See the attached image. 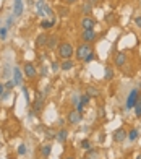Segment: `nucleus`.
<instances>
[{"instance_id":"obj_35","label":"nucleus","mask_w":141,"mask_h":159,"mask_svg":"<svg viewBox=\"0 0 141 159\" xmlns=\"http://www.w3.org/2000/svg\"><path fill=\"white\" fill-rule=\"evenodd\" d=\"M51 70L52 71H59L60 70V63L59 62H51Z\"/></svg>"},{"instance_id":"obj_45","label":"nucleus","mask_w":141,"mask_h":159,"mask_svg":"<svg viewBox=\"0 0 141 159\" xmlns=\"http://www.w3.org/2000/svg\"><path fill=\"white\" fill-rule=\"evenodd\" d=\"M83 159H97V157H96V156H88V154H86Z\"/></svg>"},{"instance_id":"obj_5","label":"nucleus","mask_w":141,"mask_h":159,"mask_svg":"<svg viewBox=\"0 0 141 159\" xmlns=\"http://www.w3.org/2000/svg\"><path fill=\"white\" fill-rule=\"evenodd\" d=\"M81 119H83V114H81V112H78L76 109L70 111V112H68V115H67V122H68L70 125H78L80 122H81Z\"/></svg>"},{"instance_id":"obj_40","label":"nucleus","mask_w":141,"mask_h":159,"mask_svg":"<svg viewBox=\"0 0 141 159\" xmlns=\"http://www.w3.org/2000/svg\"><path fill=\"white\" fill-rule=\"evenodd\" d=\"M41 75H42V76L47 75V67H44V65H41Z\"/></svg>"},{"instance_id":"obj_22","label":"nucleus","mask_w":141,"mask_h":159,"mask_svg":"<svg viewBox=\"0 0 141 159\" xmlns=\"http://www.w3.org/2000/svg\"><path fill=\"white\" fill-rule=\"evenodd\" d=\"M138 135H139L138 130H136V128H131L130 132H128V136H126V138H128L130 141H135V140L138 138Z\"/></svg>"},{"instance_id":"obj_42","label":"nucleus","mask_w":141,"mask_h":159,"mask_svg":"<svg viewBox=\"0 0 141 159\" xmlns=\"http://www.w3.org/2000/svg\"><path fill=\"white\" fill-rule=\"evenodd\" d=\"M10 93H11V91H7V89H5V93H3V96H2V99H0V101H5L7 98L10 96Z\"/></svg>"},{"instance_id":"obj_17","label":"nucleus","mask_w":141,"mask_h":159,"mask_svg":"<svg viewBox=\"0 0 141 159\" xmlns=\"http://www.w3.org/2000/svg\"><path fill=\"white\" fill-rule=\"evenodd\" d=\"M59 36H49V41H47V47L49 49H55V47H59Z\"/></svg>"},{"instance_id":"obj_27","label":"nucleus","mask_w":141,"mask_h":159,"mask_svg":"<svg viewBox=\"0 0 141 159\" xmlns=\"http://www.w3.org/2000/svg\"><path fill=\"white\" fill-rule=\"evenodd\" d=\"M8 30H10L8 26H2V28H0V39H2V41H5V39H7V34H8Z\"/></svg>"},{"instance_id":"obj_23","label":"nucleus","mask_w":141,"mask_h":159,"mask_svg":"<svg viewBox=\"0 0 141 159\" xmlns=\"http://www.w3.org/2000/svg\"><path fill=\"white\" fill-rule=\"evenodd\" d=\"M135 115H136L138 119H141V94H139L136 104H135Z\"/></svg>"},{"instance_id":"obj_46","label":"nucleus","mask_w":141,"mask_h":159,"mask_svg":"<svg viewBox=\"0 0 141 159\" xmlns=\"http://www.w3.org/2000/svg\"><path fill=\"white\" fill-rule=\"evenodd\" d=\"M88 2H89L91 5H96V3H97V0H88Z\"/></svg>"},{"instance_id":"obj_28","label":"nucleus","mask_w":141,"mask_h":159,"mask_svg":"<svg viewBox=\"0 0 141 159\" xmlns=\"http://www.w3.org/2000/svg\"><path fill=\"white\" fill-rule=\"evenodd\" d=\"M91 99H93L91 96H88V94H83V96H81V99H80V104H81V106H88V104L91 102Z\"/></svg>"},{"instance_id":"obj_13","label":"nucleus","mask_w":141,"mask_h":159,"mask_svg":"<svg viewBox=\"0 0 141 159\" xmlns=\"http://www.w3.org/2000/svg\"><path fill=\"white\" fill-rule=\"evenodd\" d=\"M114 62H115V67H117V68L125 67V63H126V54H125V52H118V54L114 57Z\"/></svg>"},{"instance_id":"obj_37","label":"nucleus","mask_w":141,"mask_h":159,"mask_svg":"<svg viewBox=\"0 0 141 159\" xmlns=\"http://www.w3.org/2000/svg\"><path fill=\"white\" fill-rule=\"evenodd\" d=\"M13 23H15V18H13V16H8V18H7V25H5V26L11 28V26H13Z\"/></svg>"},{"instance_id":"obj_24","label":"nucleus","mask_w":141,"mask_h":159,"mask_svg":"<svg viewBox=\"0 0 141 159\" xmlns=\"http://www.w3.org/2000/svg\"><path fill=\"white\" fill-rule=\"evenodd\" d=\"M104 80H107V81L114 80V70H112L110 67H105V75H104Z\"/></svg>"},{"instance_id":"obj_21","label":"nucleus","mask_w":141,"mask_h":159,"mask_svg":"<svg viewBox=\"0 0 141 159\" xmlns=\"http://www.w3.org/2000/svg\"><path fill=\"white\" fill-rule=\"evenodd\" d=\"M55 25V20L52 18V20H42L41 21V28L42 30H49V28H52Z\"/></svg>"},{"instance_id":"obj_19","label":"nucleus","mask_w":141,"mask_h":159,"mask_svg":"<svg viewBox=\"0 0 141 159\" xmlns=\"http://www.w3.org/2000/svg\"><path fill=\"white\" fill-rule=\"evenodd\" d=\"M91 11H93V5H91L88 0H86V2L83 3V7H81V13H83L84 16H89V15H91Z\"/></svg>"},{"instance_id":"obj_20","label":"nucleus","mask_w":141,"mask_h":159,"mask_svg":"<svg viewBox=\"0 0 141 159\" xmlns=\"http://www.w3.org/2000/svg\"><path fill=\"white\" fill-rule=\"evenodd\" d=\"M44 7H46V2H44V0H37V2H36V11H37L39 16H46Z\"/></svg>"},{"instance_id":"obj_32","label":"nucleus","mask_w":141,"mask_h":159,"mask_svg":"<svg viewBox=\"0 0 141 159\" xmlns=\"http://www.w3.org/2000/svg\"><path fill=\"white\" fill-rule=\"evenodd\" d=\"M93 60H94V50H91V52H89L86 57H84V60H83V62H84V63H91Z\"/></svg>"},{"instance_id":"obj_10","label":"nucleus","mask_w":141,"mask_h":159,"mask_svg":"<svg viewBox=\"0 0 141 159\" xmlns=\"http://www.w3.org/2000/svg\"><path fill=\"white\" fill-rule=\"evenodd\" d=\"M39 151H41V156L44 157V159H49V157H51V153H52V144H51V141L42 143Z\"/></svg>"},{"instance_id":"obj_16","label":"nucleus","mask_w":141,"mask_h":159,"mask_svg":"<svg viewBox=\"0 0 141 159\" xmlns=\"http://www.w3.org/2000/svg\"><path fill=\"white\" fill-rule=\"evenodd\" d=\"M101 93H102V91H101L99 88H96V86H88V88H86V94L91 96V98H99Z\"/></svg>"},{"instance_id":"obj_33","label":"nucleus","mask_w":141,"mask_h":159,"mask_svg":"<svg viewBox=\"0 0 141 159\" xmlns=\"http://www.w3.org/2000/svg\"><path fill=\"white\" fill-rule=\"evenodd\" d=\"M3 84H5V89H7V91H11V89H13V88H15V86H16V84H15V81H13V80H8V81H7V83H3Z\"/></svg>"},{"instance_id":"obj_25","label":"nucleus","mask_w":141,"mask_h":159,"mask_svg":"<svg viewBox=\"0 0 141 159\" xmlns=\"http://www.w3.org/2000/svg\"><path fill=\"white\" fill-rule=\"evenodd\" d=\"M57 11H59V15H60L62 18L70 15V10H68V7H59V8H57Z\"/></svg>"},{"instance_id":"obj_39","label":"nucleus","mask_w":141,"mask_h":159,"mask_svg":"<svg viewBox=\"0 0 141 159\" xmlns=\"http://www.w3.org/2000/svg\"><path fill=\"white\" fill-rule=\"evenodd\" d=\"M135 25H136V28H141V15L135 18Z\"/></svg>"},{"instance_id":"obj_3","label":"nucleus","mask_w":141,"mask_h":159,"mask_svg":"<svg viewBox=\"0 0 141 159\" xmlns=\"http://www.w3.org/2000/svg\"><path fill=\"white\" fill-rule=\"evenodd\" d=\"M44 102H46V94L42 91H39V94L36 96V99H34V102H31V106H33V111L36 112V114H39L42 109H44Z\"/></svg>"},{"instance_id":"obj_44","label":"nucleus","mask_w":141,"mask_h":159,"mask_svg":"<svg viewBox=\"0 0 141 159\" xmlns=\"http://www.w3.org/2000/svg\"><path fill=\"white\" fill-rule=\"evenodd\" d=\"M65 2H67V5H73V3L78 2V0H65Z\"/></svg>"},{"instance_id":"obj_18","label":"nucleus","mask_w":141,"mask_h":159,"mask_svg":"<svg viewBox=\"0 0 141 159\" xmlns=\"http://www.w3.org/2000/svg\"><path fill=\"white\" fill-rule=\"evenodd\" d=\"M75 67V62L70 59V60H62V63H60V70H63V71H68V70H72Z\"/></svg>"},{"instance_id":"obj_9","label":"nucleus","mask_w":141,"mask_h":159,"mask_svg":"<svg viewBox=\"0 0 141 159\" xmlns=\"http://www.w3.org/2000/svg\"><path fill=\"white\" fill-rule=\"evenodd\" d=\"M23 10H24V2L23 0H15V3H13V16L20 18L23 15Z\"/></svg>"},{"instance_id":"obj_41","label":"nucleus","mask_w":141,"mask_h":159,"mask_svg":"<svg viewBox=\"0 0 141 159\" xmlns=\"http://www.w3.org/2000/svg\"><path fill=\"white\" fill-rule=\"evenodd\" d=\"M112 18H114V13H107V15H105V21H112Z\"/></svg>"},{"instance_id":"obj_11","label":"nucleus","mask_w":141,"mask_h":159,"mask_svg":"<svg viewBox=\"0 0 141 159\" xmlns=\"http://www.w3.org/2000/svg\"><path fill=\"white\" fill-rule=\"evenodd\" d=\"M81 28H83V30H94V28H96V20L91 18V16H83Z\"/></svg>"},{"instance_id":"obj_8","label":"nucleus","mask_w":141,"mask_h":159,"mask_svg":"<svg viewBox=\"0 0 141 159\" xmlns=\"http://www.w3.org/2000/svg\"><path fill=\"white\" fill-rule=\"evenodd\" d=\"M96 38H97V34H96L94 30H83V33H81V39L86 42V44H89V42H94Z\"/></svg>"},{"instance_id":"obj_43","label":"nucleus","mask_w":141,"mask_h":159,"mask_svg":"<svg viewBox=\"0 0 141 159\" xmlns=\"http://www.w3.org/2000/svg\"><path fill=\"white\" fill-rule=\"evenodd\" d=\"M57 124H59V127H63V125H65V119H59Z\"/></svg>"},{"instance_id":"obj_29","label":"nucleus","mask_w":141,"mask_h":159,"mask_svg":"<svg viewBox=\"0 0 141 159\" xmlns=\"http://www.w3.org/2000/svg\"><path fill=\"white\" fill-rule=\"evenodd\" d=\"M21 91H23V94H24V99H26L28 106H31V101H29V93H28V88H26V86H21Z\"/></svg>"},{"instance_id":"obj_26","label":"nucleus","mask_w":141,"mask_h":159,"mask_svg":"<svg viewBox=\"0 0 141 159\" xmlns=\"http://www.w3.org/2000/svg\"><path fill=\"white\" fill-rule=\"evenodd\" d=\"M46 138H47V140H54V138H57V132H54V130L47 128V130H46Z\"/></svg>"},{"instance_id":"obj_47","label":"nucleus","mask_w":141,"mask_h":159,"mask_svg":"<svg viewBox=\"0 0 141 159\" xmlns=\"http://www.w3.org/2000/svg\"><path fill=\"white\" fill-rule=\"evenodd\" d=\"M63 159H75L73 156H67V157H63Z\"/></svg>"},{"instance_id":"obj_6","label":"nucleus","mask_w":141,"mask_h":159,"mask_svg":"<svg viewBox=\"0 0 141 159\" xmlns=\"http://www.w3.org/2000/svg\"><path fill=\"white\" fill-rule=\"evenodd\" d=\"M23 70H24V75L28 76V78H36V75H37V67L34 65L33 62H24V65H23Z\"/></svg>"},{"instance_id":"obj_4","label":"nucleus","mask_w":141,"mask_h":159,"mask_svg":"<svg viewBox=\"0 0 141 159\" xmlns=\"http://www.w3.org/2000/svg\"><path fill=\"white\" fill-rule=\"evenodd\" d=\"M138 98H139V91L138 89H131L128 93V98H126V101H125V107H126V109H135V104H136Z\"/></svg>"},{"instance_id":"obj_7","label":"nucleus","mask_w":141,"mask_h":159,"mask_svg":"<svg viewBox=\"0 0 141 159\" xmlns=\"http://www.w3.org/2000/svg\"><path fill=\"white\" fill-rule=\"evenodd\" d=\"M126 136H128V132H126L125 128H117L114 133H112V138H114V141H117V143H122V141H125L126 140Z\"/></svg>"},{"instance_id":"obj_1","label":"nucleus","mask_w":141,"mask_h":159,"mask_svg":"<svg viewBox=\"0 0 141 159\" xmlns=\"http://www.w3.org/2000/svg\"><path fill=\"white\" fill-rule=\"evenodd\" d=\"M57 54H59V57L62 60H70L75 55L73 46L70 44V42H60L59 47H57Z\"/></svg>"},{"instance_id":"obj_36","label":"nucleus","mask_w":141,"mask_h":159,"mask_svg":"<svg viewBox=\"0 0 141 159\" xmlns=\"http://www.w3.org/2000/svg\"><path fill=\"white\" fill-rule=\"evenodd\" d=\"M80 99H81V96H78V94H73V98H72V102H73V106H75V107L80 104Z\"/></svg>"},{"instance_id":"obj_38","label":"nucleus","mask_w":141,"mask_h":159,"mask_svg":"<svg viewBox=\"0 0 141 159\" xmlns=\"http://www.w3.org/2000/svg\"><path fill=\"white\" fill-rule=\"evenodd\" d=\"M3 93H5V84L0 81V99H2V96H3Z\"/></svg>"},{"instance_id":"obj_15","label":"nucleus","mask_w":141,"mask_h":159,"mask_svg":"<svg viewBox=\"0 0 141 159\" xmlns=\"http://www.w3.org/2000/svg\"><path fill=\"white\" fill-rule=\"evenodd\" d=\"M67 138H68V130L65 127H62L59 132H57V138H55V140H57L59 143H65Z\"/></svg>"},{"instance_id":"obj_12","label":"nucleus","mask_w":141,"mask_h":159,"mask_svg":"<svg viewBox=\"0 0 141 159\" xmlns=\"http://www.w3.org/2000/svg\"><path fill=\"white\" fill-rule=\"evenodd\" d=\"M13 81H15L16 86H23V71H21L20 67H15L13 68Z\"/></svg>"},{"instance_id":"obj_14","label":"nucleus","mask_w":141,"mask_h":159,"mask_svg":"<svg viewBox=\"0 0 141 159\" xmlns=\"http://www.w3.org/2000/svg\"><path fill=\"white\" fill-rule=\"evenodd\" d=\"M47 41H49V36L46 33H41L36 38V47H47Z\"/></svg>"},{"instance_id":"obj_34","label":"nucleus","mask_w":141,"mask_h":159,"mask_svg":"<svg viewBox=\"0 0 141 159\" xmlns=\"http://www.w3.org/2000/svg\"><path fill=\"white\" fill-rule=\"evenodd\" d=\"M26 153H28L26 144H24V143H21L20 146H18V154H20V156H23V154H26Z\"/></svg>"},{"instance_id":"obj_31","label":"nucleus","mask_w":141,"mask_h":159,"mask_svg":"<svg viewBox=\"0 0 141 159\" xmlns=\"http://www.w3.org/2000/svg\"><path fill=\"white\" fill-rule=\"evenodd\" d=\"M81 148L88 151V149H91V148H93V144H91V141L86 138V140H83V141H81Z\"/></svg>"},{"instance_id":"obj_30","label":"nucleus","mask_w":141,"mask_h":159,"mask_svg":"<svg viewBox=\"0 0 141 159\" xmlns=\"http://www.w3.org/2000/svg\"><path fill=\"white\" fill-rule=\"evenodd\" d=\"M44 13H46L47 16H51V20L55 16V15H54V10H52V8H51V7H49L47 3H46V7H44Z\"/></svg>"},{"instance_id":"obj_48","label":"nucleus","mask_w":141,"mask_h":159,"mask_svg":"<svg viewBox=\"0 0 141 159\" xmlns=\"http://www.w3.org/2000/svg\"><path fill=\"white\" fill-rule=\"evenodd\" d=\"M135 159H141V154H138V156H136V157H135Z\"/></svg>"},{"instance_id":"obj_2","label":"nucleus","mask_w":141,"mask_h":159,"mask_svg":"<svg viewBox=\"0 0 141 159\" xmlns=\"http://www.w3.org/2000/svg\"><path fill=\"white\" fill-rule=\"evenodd\" d=\"M91 46L86 44V42H83V44H80L78 47H76V52H75V57H76V60H84V57H86L89 52H91Z\"/></svg>"}]
</instances>
